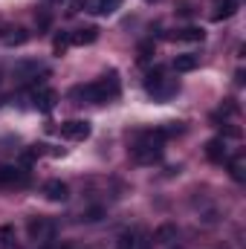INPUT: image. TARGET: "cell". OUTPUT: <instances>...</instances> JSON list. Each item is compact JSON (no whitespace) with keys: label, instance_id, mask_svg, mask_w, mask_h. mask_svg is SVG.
Segmentation results:
<instances>
[{"label":"cell","instance_id":"6da1fadb","mask_svg":"<svg viewBox=\"0 0 246 249\" xmlns=\"http://www.w3.org/2000/svg\"><path fill=\"white\" fill-rule=\"evenodd\" d=\"M119 90H122V84H119V72L110 70V72H105V75L96 78V81H87V84L72 87V90H70V99H72L75 105H84V102H87V105H105V102L116 99Z\"/></svg>","mask_w":246,"mask_h":249},{"label":"cell","instance_id":"7a4b0ae2","mask_svg":"<svg viewBox=\"0 0 246 249\" xmlns=\"http://www.w3.org/2000/svg\"><path fill=\"white\" fill-rule=\"evenodd\" d=\"M162 142H165V133L157 127V130H139L133 145H130V160L136 165H154L162 160Z\"/></svg>","mask_w":246,"mask_h":249},{"label":"cell","instance_id":"3957f363","mask_svg":"<svg viewBox=\"0 0 246 249\" xmlns=\"http://www.w3.org/2000/svg\"><path fill=\"white\" fill-rule=\"evenodd\" d=\"M145 90L157 99V102H165L177 93V81L174 78H165V70L162 67H154L148 75H145Z\"/></svg>","mask_w":246,"mask_h":249},{"label":"cell","instance_id":"277c9868","mask_svg":"<svg viewBox=\"0 0 246 249\" xmlns=\"http://www.w3.org/2000/svg\"><path fill=\"white\" fill-rule=\"evenodd\" d=\"M55 220L53 217H44V214H38V217H29V223H26V235H29V241H35V244H50L53 238H55Z\"/></svg>","mask_w":246,"mask_h":249},{"label":"cell","instance_id":"5b68a950","mask_svg":"<svg viewBox=\"0 0 246 249\" xmlns=\"http://www.w3.org/2000/svg\"><path fill=\"white\" fill-rule=\"evenodd\" d=\"M29 183V171L20 165H0V186L3 188H23Z\"/></svg>","mask_w":246,"mask_h":249},{"label":"cell","instance_id":"8992f818","mask_svg":"<svg viewBox=\"0 0 246 249\" xmlns=\"http://www.w3.org/2000/svg\"><path fill=\"white\" fill-rule=\"evenodd\" d=\"M12 75H15V81H32V78H38V75H47V67H44L41 61L26 58V61H18V64H15Z\"/></svg>","mask_w":246,"mask_h":249},{"label":"cell","instance_id":"52a82bcc","mask_svg":"<svg viewBox=\"0 0 246 249\" xmlns=\"http://www.w3.org/2000/svg\"><path fill=\"white\" fill-rule=\"evenodd\" d=\"M90 130H93V127H90L87 119H70V122H61V127H58V133H61L64 139H72V142L87 139Z\"/></svg>","mask_w":246,"mask_h":249},{"label":"cell","instance_id":"ba28073f","mask_svg":"<svg viewBox=\"0 0 246 249\" xmlns=\"http://www.w3.org/2000/svg\"><path fill=\"white\" fill-rule=\"evenodd\" d=\"M206 157H209L211 162H226V160H229V148H226L223 136H217V139H209V142H206Z\"/></svg>","mask_w":246,"mask_h":249},{"label":"cell","instance_id":"9c48e42d","mask_svg":"<svg viewBox=\"0 0 246 249\" xmlns=\"http://www.w3.org/2000/svg\"><path fill=\"white\" fill-rule=\"evenodd\" d=\"M44 197L53 200V203H64L70 197V186L61 183V180H50V183H44Z\"/></svg>","mask_w":246,"mask_h":249},{"label":"cell","instance_id":"30bf717a","mask_svg":"<svg viewBox=\"0 0 246 249\" xmlns=\"http://www.w3.org/2000/svg\"><path fill=\"white\" fill-rule=\"evenodd\" d=\"M55 99H58V96H55V90H50V87H41V90L32 96V105H35L41 113H50V110L55 107Z\"/></svg>","mask_w":246,"mask_h":249},{"label":"cell","instance_id":"8fae6325","mask_svg":"<svg viewBox=\"0 0 246 249\" xmlns=\"http://www.w3.org/2000/svg\"><path fill=\"white\" fill-rule=\"evenodd\" d=\"M70 38H72V44H96L99 41V26H81V29H75V32H70Z\"/></svg>","mask_w":246,"mask_h":249},{"label":"cell","instance_id":"7c38bea8","mask_svg":"<svg viewBox=\"0 0 246 249\" xmlns=\"http://www.w3.org/2000/svg\"><path fill=\"white\" fill-rule=\"evenodd\" d=\"M174 241H177V226L174 223H162L154 232V244H174Z\"/></svg>","mask_w":246,"mask_h":249},{"label":"cell","instance_id":"4fadbf2b","mask_svg":"<svg viewBox=\"0 0 246 249\" xmlns=\"http://www.w3.org/2000/svg\"><path fill=\"white\" fill-rule=\"evenodd\" d=\"M238 15V0H220L217 3V12L211 15L214 20H229V18H235Z\"/></svg>","mask_w":246,"mask_h":249},{"label":"cell","instance_id":"5bb4252c","mask_svg":"<svg viewBox=\"0 0 246 249\" xmlns=\"http://www.w3.org/2000/svg\"><path fill=\"white\" fill-rule=\"evenodd\" d=\"M29 41V32L26 29H9L6 35H3V44L6 47H20V44H26Z\"/></svg>","mask_w":246,"mask_h":249},{"label":"cell","instance_id":"9a60e30c","mask_svg":"<svg viewBox=\"0 0 246 249\" xmlns=\"http://www.w3.org/2000/svg\"><path fill=\"white\" fill-rule=\"evenodd\" d=\"M197 64H200L197 55H177L174 58V70L177 72H191V70H197Z\"/></svg>","mask_w":246,"mask_h":249},{"label":"cell","instance_id":"2e32d148","mask_svg":"<svg viewBox=\"0 0 246 249\" xmlns=\"http://www.w3.org/2000/svg\"><path fill=\"white\" fill-rule=\"evenodd\" d=\"M203 35H206V32H203L200 26H185V29H180V32L171 35V38H174V41H203Z\"/></svg>","mask_w":246,"mask_h":249},{"label":"cell","instance_id":"e0dca14e","mask_svg":"<svg viewBox=\"0 0 246 249\" xmlns=\"http://www.w3.org/2000/svg\"><path fill=\"white\" fill-rule=\"evenodd\" d=\"M70 44H72L70 32H58V35L53 38V53H55V55H64V53L70 50Z\"/></svg>","mask_w":246,"mask_h":249},{"label":"cell","instance_id":"ac0fdd59","mask_svg":"<svg viewBox=\"0 0 246 249\" xmlns=\"http://www.w3.org/2000/svg\"><path fill=\"white\" fill-rule=\"evenodd\" d=\"M229 171H232V180H238V183H244V154H238V157H232L229 160Z\"/></svg>","mask_w":246,"mask_h":249},{"label":"cell","instance_id":"d6986e66","mask_svg":"<svg viewBox=\"0 0 246 249\" xmlns=\"http://www.w3.org/2000/svg\"><path fill=\"white\" fill-rule=\"evenodd\" d=\"M105 217V206H90L87 212H81V220L84 223H99Z\"/></svg>","mask_w":246,"mask_h":249},{"label":"cell","instance_id":"ffe728a7","mask_svg":"<svg viewBox=\"0 0 246 249\" xmlns=\"http://www.w3.org/2000/svg\"><path fill=\"white\" fill-rule=\"evenodd\" d=\"M136 58L145 64V61H151L154 58V41H142L139 47H136Z\"/></svg>","mask_w":246,"mask_h":249},{"label":"cell","instance_id":"44dd1931","mask_svg":"<svg viewBox=\"0 0 246 249\" xmlns=\"http://www.w3.org/2000/svg\"><path fill=\"white\" fill-rule=\"evenodd\" d=\"M119 3H122V0H96V9H93V12L110 15V12H116V9H119Z\"/></svg>","mask_w":246,"mask_h":249},{"label":"cell","instance_id":"7402d4cb","mask_svg":"<svg viewBox=\"0 0 246 249\" xmlns=\"http://www.w3.org/2000/svg\"><path fill=\"white\" fill-rule=\"evenodd\" d=\"M159 130L165 133V139H168V136H180V133H185L183 122H168V127H159Z\"/></svg>","mask_w":246,"mask_h":249},{"label":"cell","instance_id":"603a6c76","mask_svg":"<svg viewBox=\"0 0 246 249\" xmlns=\"http://www.w3.org/2000/svg\"><path fill=\"white\" fill-rule=\"evenodd\" d=\"M113 249H136V241H133V235H130V232H124L122 238L116 241V247H113Z\"/></svg>","mask_w":246,"mask_h":249},{"label":"cell","instance_id":"cb8c5ba5","mask_svg":"<svg viewBox=\"0 0 246 249\" xmlns=\"http://www.w3.org/2000/svg\"><path fill=\"white\" fill-rule=\"evenodd\" d=\"M35 20H38V26H41V29H47V26H50V20H53V18H50V15H47V12H38V15H35Z\"/></svg>","mask_w":246,"mask_h":249},{"label":"cell","instance_id":"d4e9b609","mask_svg":"<svg viewBox=\"0 0 246 249\" xmlns=\"http://www.w3.org/2000/svg\"><path fill=\"white\" fill-rule=\"evenodd\" d=\"M15 235V229L12 226H0V244H9V238Z\"/></svg>","mask_w":246,"mask_h":249},{"label":"cell","instance_id":"484cf974","mask_svg":"<svg viewBox=\"0 0 246 249\" xmlns=\"http://www.w3.org/2000/svg\"><path fill=\"white\" fill-rule=\"evenodd\" d=\"M136 249H151V241H148V238H142V241H136Z\"/></svg>","mask_w":246,"mask_h":249},{"label":"cell","instance_id":"4316f807","mask_svg":"<svg viewBox=\"0 0 246 249\" xmlns=\"http://www.w3.org/2000/svg\"><path fill=\"white\" fill-rule=\"evenodd\" d=\"M235 81H238V87L246 81V78H244V70H238V72H235Z\"/></svg>","mask_w":246,"mask_h":249},{"label":"cell","instance_id":"83f0119b","mask_svg":"<svg viewBox=\"0 0 246 249\" xmlns=\"http://www.w3.org/2000/svg\"><path fill=\"white\" fill-rule=\"evenodd\" d=\"M47 249H70V244H55V247H47Z\"/></svg>","mask_w":246,"mask_h":249},{"label":"cell","instance_id":"f1b7e54d","mask_svg":"<svg viewBox=\"0 0 246 249\" xmlns=\"http://www.w3.org/2000/svg\"><path fill=\"white\" fill-rule=\"evenodd\" d=\"M148 3H154V0H148Z\"/></svg>","mask_w":246,"mask_h":249},{"label":"cell","instance_id":"f546056e","mask_svg":"<svg viewBox=\"0 0 246 249\" xmlns=\"http://www.w3.org/2000/svg\"><path fill=\"white\" fill-rule=\"evenodd\" d=\"M174 249H180V247H174Z\"/></svg>","mask_w":246,"mask_h":249}]
</instances>
